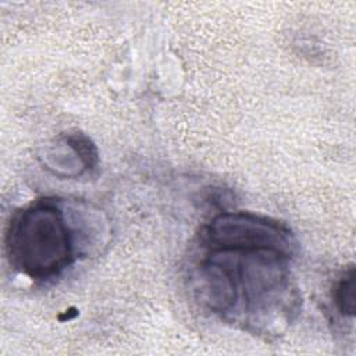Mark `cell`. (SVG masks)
<instances>
[{
  "mask_svg": "<svg viewBox=\"0 0 356 356\" xmlns=\"http://www.w3.org/2000/svg\"><path fill=\"white\" fill-rule=\"evenodd\" d=\"M6 250L14 268L32 280L60 274L74 259V245L63 211L39 200L17 211L6 234Z\"/></svg>",
  "mask_w": 356,
  "mask_h": 356,
  "instance_id": "cell-1",
  "label": "cell"
},
{
  "mask_svg": "<svg viewBox=\"0 0 356 356\" xmlns=\"http://www.w3.org/2000/svg\"><path fill=\"white\" fill-rule=\"evenodd\" d=\"M211 250H268L285 256L292 253L293 241L288 228L250 213H222L206 228Z\"/></svg>",
  "mask_w": 356,
  "mask_h": 356,
  "instance_id": "cell-2",
  "label": "cell"
},
{
  "mask_svg": "<svg viewBox=\"0 0 356 356\" xmlns=\"http://www.w3.org/2000/svg\"><path fill=\"white\" fill-rule=\"evenodd\" d=\"M355 288H356V275H355V268L352 267L339 280L334 292L335 303L343 316L355 314Z\"/></svg>",
  "mask_w": 356,
  "mask_h": 356,
  "instance_id": "cell-3",
  "label": "cell"
}]
</instances>
